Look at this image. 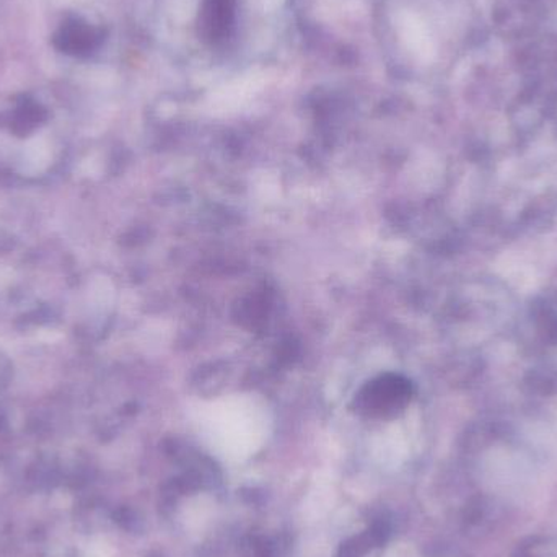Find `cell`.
Returning <instances> with one entry per match:
<instances>
[{
    "label": "cell",
    "instance_id": "7a4b0ae2",
    "mask_svg": "<svg viewBox=\"0 0 557 557\" xmlns=\"http://www.w3.org/2000/svg\"><path fill=\"white\" fill-rule=\"evenodd\" d=\"M59 39L62 41V49L67 52H78L90 48L94 36L87 28L75 23V25L65 26Z\"/></svg>",
    "mask_w": 557,
    "mask_h": 557
},
{
    "label": "cell",
    "instance_id": "6da1fadb",
    "mask_svg": "<svg viewBox=\"0 0 557 557\" xmlns=\"http://www.w3.org/2000/svg\"><path fill=\"white\" fill-rule=\"evenodd\" d=\"M412 385L401 375L376 376L360 388L354 398V408L370 418H389L401 412L411 401Z\"/></svg>",
    "mask_w": 557,
    "mask_h": 557
}]
</instances>
